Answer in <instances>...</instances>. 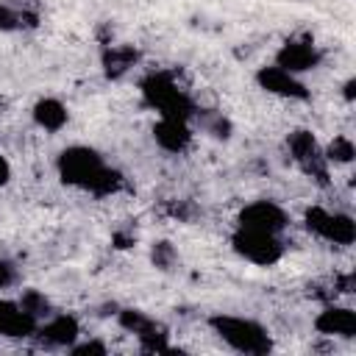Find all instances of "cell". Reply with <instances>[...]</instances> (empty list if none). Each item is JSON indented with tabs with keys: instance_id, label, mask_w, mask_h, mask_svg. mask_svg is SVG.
<instances>
[{
	"instance_id": "1",
	"label": "cell",
	"mask_w": 356,
	"mask_h": 356,
	"mask_svg": "<svg viewBox=\"0 0 356 356\" xmlns=\"http://www.w3.org/2000/svg\"><path fill=\"white\" fill-rule=\"evenodd\" d=\"M56 167H58V175L67 186L92 192L97 197L114 195L122 186V175L117 170H111L95 147H86V145L64 147L58 153Z\"/></svg>"
},
{
	"instance_id": "2",
	"label": "cell",
	"mask_w": 356,
	"mask_h": 356,
	"mask_svg": "<svg viewBox=\"0 0 356 356\" xmlns=\"http://www.w3.org/2000/svg\"><path fill=\"white\" fill-rule=\"evenodd\" d=\"M209 325L236 353L264 356V353L273 350V337H270V331L259 320L239 317V314H211Z\"/></svg>"
},
{
	"instance_id": "3",
	"label": "cell",
	"mask_w": 356,
	"mask_h": 356,
	"mask_svg": "<svg viewBox=\"0 0 356 356\" xmlns=\"http://www.w3.org/2000/svg\"><path fill=\"white\" fill-rule=\"evenodd\" d=\"M142 97L150 108H156L161 117H175V120H192L195 117V103L192 97L178 86V81L170 72H147L139 83Z\"/></svg>"
},
{
	"instance_id": "4",
	"label": "cell",
	"mask_w": 356,
	"mask_h": 356,
	"mask_svg": "<svg viewBox=\"0 0 356 356\" xmlns=\"http://www.w3.org/2000/svg\"><path fill=\"white\" fill-rule=\"evenodd\" d=\"M303 220H306V228H309L317 239H323V242L348 248V245H353V239H356V222H353V217L345 214V211H331V209H325V206H312V209H306Z\"/></svg>"
},
{
	"instance_id": "5",
	"label": "cell",
	"mask_w": 356,
	"mask_h": 356,
	"mask_svg": "<svg viewBox=\"0 0 356 356\" xmlns=\"http://www.w3.org/2000/svg\"><path fill=\"white\" fill-rule=\"evenodd\" d=\"M234 250L259 267H270L284 256V242L278 234H267V231H253V228H242L236 225L234 236H231Z\"/></svg>"
},
{
	"instance_id": "6",
	"label": "cell",
	"mask_w": 356,
	"mask_h": 356,
	"mask_svg": "<svg viewBox=\"0 0 356 356\" xmlns=\"http://www.w3.org/2000/svg\"><path fill=\"white\" fill-rule=\"evenodd\" d=\"M286 147H289V159L300 167V172L303 175H309V178H314L317 184H328V161H325V156H323V145L317 142V136L312 134V131H306V128H298V131H292L289 134V139H286Z\"/></svg>"
},
{
	"instance_id": "7",
	"label": "cell",
	"mask_w": 356,
	"mask_h": 356,
	"mask_svg": "<svg viewBox=\"0 0 356 356\" xmlns=\"http://www.w3.org/2000/svg\"><path fill=\"white\" fill-rule=\"evenodd\" d=\"M117 323H120L128 334H134V337L139 339L142 350H147V353H167V350H172V348H170V334H167V328H164L156 317L145 314L142 309H120V312H117Z\"/></svg>"
},
{
	"instance_id": "8",
	"label": "cell",
	"mask_w": 356,
	"mask_h": 356,
	"mask_svg": "<svg viewBox=\"0 0 356 356\" xmlns=\"http://www.w3.org/2000/svg\"><path fill=\"white\" fill-rule=\"evenodd\" d=\"M236 225L253 228V231H267V234H278L281 236L289 228V214L275 200H253V203H248L239 211Z\"/></svg>"
},
{
	"instance_id": "9",
	"label": "cell",
	"mask_w": 356,
	"mask_h": 356,
	"mask_svg": "<svg viewBox=\"0 0 356 356\" xmlns=\"http://www.w3.org/2000/svg\"><path fill=\"white\" fill-rule=\"evenodd\" d=\"M256 83H259L267 95H275V97H286V100H306V97H309L306 83H303L295 72H289V70H284V67H278V64L259 67Z\"/></svg>"
},
{
	"instance_id": "10",
	"label": "cell",
	"mask_w": 356,
	"mask_h": 356,
	"mask_svg": "<svg viewBox=\"0 0 356 356\" xmlns=\"http://www.w3.org/2000/svg\"><path fill=\"white\" fill-rule=\"evenodd\" d=\"M78 337H81V325L72 314H50L33 331V339H39V345L64 348V350H70V345H75Z\"/></svg>"
},
{
	"instance_id": "11",
	"label": "cell",
	"mask_w": 356,
	"mask_h": 356,
	"mask_svg": "<svg viewBox=\"0 0 356 356\" xmlns=\"http://www.w3.org/2000/svg\"><path fill=\"white\" fill-rule=\"evenodd\" d=\"M320 58L323 56H320L317 44L309 42V39H289L275 53V64L284 67V70H289V72H295V75L314 70L320 64Z\"/></svg>"
},
{
	"instance_id": "12",
	"label": "cell",
	"mask_w": 356,
	"mask_h": 356,
	"mask_svg": "<svg viewBox=\"0 0 356 356\" xmlns=\"http://www.w3.org/2000/svg\"><path fill=\"white\" fill-rule=\"evenodd\" d=\"M153 139L161 150L167 153H184L192 145V128L189 120H175V117H159L153 125Z\"/></svg>"
},
{
	"instance_id": "13",
	"label": "cell",
	"mask_w": 356,
	"mask_h": 356,
	"mask_svg": "<svg viewBox=\"0 0 356 356\" xmlns=\"http://www.w3.org/2000/svg\"><path fill=\"white\" fill-rule=\"evenodd\" d=\"M314 328L323 337H342L350 339L356 337V312L348 306H325L317 317H314Z\"/></svg>"
},
{
	"instance_id": "14",
	"label": "cell",
	"mask_w": 356,
	"mask_h": 356,
	"mask_svg": "<svg viewBox=\"0 0 356 356\" xmlns=\"http://www.w3.org/2000/svg\"><path fill=\"white\" fill-rule=\"evenodd\" d=\"M39 320H33L31 314H25L17 300H6L0 298V337H11V339H28L33 337Z\"/></svg>"
},
{
	"instance_id": "15",
	"label": "cell",
	"mask_w": 356,
	"mask_h": 356,
	"mask_svg": "<svg viewBox=\"0 0 356 356\" xmlns=\"http://www.w3.org/2000/svg\"><path fill=\"white\" fill-rule=\"evenodd\" d=\"M31 114H33V122L42 131H47V134H58L67 125V120H70V111H67V106L58 97H42V100H36V106H33Z\"/></svg>"
},
{
	"instance_id": "16",
	"label": "cell",
	"mask_w": 356,
	"mask_h": 356,
	"mask_svg": "<svg viewBox=\"0 0 356 356\" xmlns=\"http://www.w3.org/2000/svg\"><path fill=\"white\" fill-rule=\"evenodd\" d=\"M103 70L108 78H122L136 61H139V50L134 44H108L103 50Z\"/></svg>"
},
{
	"instance_id": "17",
	"label": "cell",
	"mask_w": 356,
	"mask_h": 356,
	"mask_svg": "<svg viewBox=\"0 0 356 356\" xmlns=\"http://www.w3.org/2000/svg\"><path fill=\"white\" fill-rule=\"evenodd\" d=\"M17 306L25 312V314H31L33 320H44V317H50L53 314V306H50V300L44 298V292H39V289H22L19 292V298H17Z\"/></svg>"
},
{
	"instance_id": "18",
	"label": "cell",
	"mask_w": 356,
	"mask_h": 356,
	"mask_svg": "<svg viewBox=\"0 0 356 356\" xmlns=\"http://www.w3.org/2000/svg\"><path fill=\"white\" fill-rule=\"evenodd\" d=\"M323 156L328 164H350L356 159V145L350 136L345 134H337L325 147H323Z\"/></svg>"
},
{
	"instance_id": "19",
	"label": "cell",
	"mask_w": 356,
	"mask_h": 356,
	"mask_svg": "<svg viewBox=\"0 0 356 356\" xmlns=\"http://www.w3.org/2000/svg\"><path fill=\"white\" fill-rule=\"evenodd\" d=\"M150 261L159 267V270H172L175 261H178V250L170 245V242H156L150 248Z\"/></svg>"
},
{
	"instance_id": "20",
	"label": "cell",
	"mask_w": 356,
	"mask_h": 356,
	"mask_svg": "<svg viewBox=\"0 0 356 356\" xmlns=\"http://www.w3.org/2000/svg\"><path fill=\"white\" fill-rule=\"evenodd\" d=\"M203 128H206V134H211V136H217V139H228V136H231V122H228L222 114H211V117L203 122Z\"/></svg>"
},
{
	"instance_id": "21",
	"label": "cell",
	"mask_w": 356,
	"mask_h": 356,
	"mask_svg": "<svg viewBox=\"0 0 356 356\" xmlns=\"http://www.w3.org/2000/svg\"><path fill=\"white\" fill-rule=\"evenodd\" d=\"M70 353H75V356H103V353H106V345L97 342V339L75 342V345H70Z\"/></svg>"
},
{
	"instance_id": "22",
	"label": "cell",
	"mask_w": 356,
	"mask_h": 356,
	"mask_svg": "<svg viewBox=\"0 0 356 356\" xmlns=\"http://www.w3.org/2000/svg\"><path fill=\"white\" fill-rule=\"evenodd\" d=\"M22 22H19V11H14L11 6L0 3V31H17Z\"/></svg>"
},
{
	"instance_id": "23",
	"label": "cell",
	"mask_w": 356,
	"mask_h": 356,
	"mask_svg": "<svg viewBox=\"0 0 356 356\" xmlns=\"http://www.w3.org/2000/svg\"><path fill=\"white\" fill-rule=\"evenodd\" d=\"M17 281V267L8 259H0V289H8Z\"/></svg>"
},
{
	"instance_id": "24",
	"label": "cell",
	"mask_w": 356,
	"mask_h": 356,
	"mask_svg": "<svg viewBox=\"0 0 356 356\" xmlns=\"http://www.w3.org/2000/svg\"><path fill=\"white\" fill-rule=\"evenodd\" d=\"M11 181V164H8V159L0 153V186H6Z\"/></svg>"
},
{
	"instance_id": "25",
	"label": "cell",
	"mask_w": 356,
	"mask_h": 356,
	"mask_svg": "<svg viewBox=\"0 0 356 356\" xmlns=\"http://www.w3.org/2000/svg\"><path fill=\"white\" fill-rule=\"evenodd\" d=\"M353 89H356V78H348V81H345V86H342V95H345V100H348V103L356 97V92H353Z\"/></svg>"
}]
</instances>
